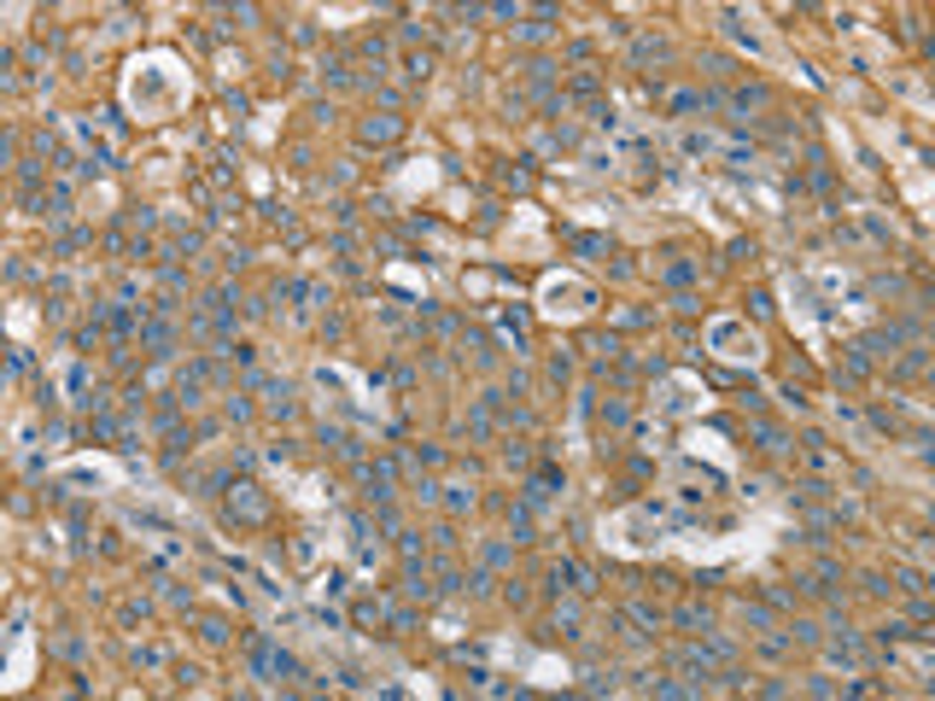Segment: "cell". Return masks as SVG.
<instances>
[{
  "instance_id": "1",
  "label": "cell",
  "mask_w": 935,
  "mask_h": 701,
  "mask_svg": "<svg viewBox=\"0 0 935 701\" xmlns=\"http://www.w3.org/2000/svg\"><path fill=\"white\" fill-rule=\"evenodd\" d=\"M187 93H194V83H187L182 59L176 53H147V59H135L129 83H123V105H129L140 123H164L187 105Z\"/></svg>"
},
{
  "instance_id": "2",
  "label": "cell",
  "mask_w": 935,
  "mask_h": 701,
  "mask_svg": "<svg viewBox=\"0 0 935 701\" xmlns=\"http://www.w3.org/2000/svg\"><path fill=\"white\" fill-rule=\"evenodd\" d=\"M538 310L550 322H579L585 310H590V287H585V280H573V275H544Z\"/></svg>"
},
{
  "instance_id": "3",
  "label": "cell",
  "mask_w": 935,
  "mask_h": 701,
  "mask_svg": "<svg viewBox=\"0 0 935 701\" xmlns=\"http://www.w3.org/2000/svg\"><path fill=\"white\" fill-rule=\"evenodd\" d=\"M708 351H720L725 363H760V339L748 334L737 316H713L708 322Z\"/></svg>"
},
{
  "instance_id": "4",
  "label": "cell",
  "mask_w": 935,
  "mask_h": 701,
  "mask_svg": "<svg viewBox=\"0 0 935 701\" xmlns=\"http://www.w3.org/2000/svg\"><path fill=\"white\" fill-rule=\"evenodd\" d=\"M59 479H83V486H117L123 467L112 456H71L65 467H59Z\"/></svg>"
},
{
  "instance_id": "5",
  "label": "cell",
  "mask_w": 935,
  "mask_h": 701,
  "mask_svg": "<svg viewBox=\"0 0 935 701\" xmlns=\"http://www.w3.org/2000/svg\"><path fill=\"white\" fill-rule=\"evenodd\" d=\"M661 410H708V386L696 380V374H673V380L661 386Z\"/></svg>"
},
{
  "instance_id": "6",
  "label": "cell",
  "mask_w": 935,
  "mask_h": 701,
  "mask_svg": "<svg viewBox=\"0 0 935 701\" xmlns=\"http://www.w3.org/2000/svg\"><path fill=\"white\" fill-rule=\"evenodd\" d=\"M784 299H789V322L801 327V339L819 351V316H813V299H807L801 280H784Z\"/></svg>"
},
{
  "instance_id": "7",
  "label": "cell",
  "mask_w": 935,
  "mask_h": 701,
  "mask_svg": "<svg viewBox=\"0 0 935 701\" xmlns=\"http://www.w3.org/2000/svg\"><path fill=\"white\" fill-rule=\"evenodd\" d=\"M684 445H690V456H708V462H720V467H731V462H737V456H731V445L720 439V433H690Z\"/></svg>"
},
{
  "instance_id": "8",
  "label": "cell",
  "mask_w": 935,
  "mask_h": 701,
  "mask_svg": "<svg viewBox=\"0 0 935 701\" xmlns=\"http://www.w3.org/2000/svg\"><path fill=\"white\" fill-rule=\"evenodd\" d=\"M433 181H439V170H433L427 159H415V170H403V181H398V187H403V193H427Z\"/></svg>"
}]
</instances>
